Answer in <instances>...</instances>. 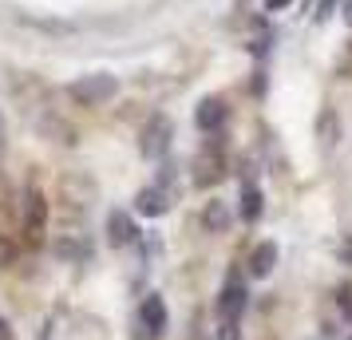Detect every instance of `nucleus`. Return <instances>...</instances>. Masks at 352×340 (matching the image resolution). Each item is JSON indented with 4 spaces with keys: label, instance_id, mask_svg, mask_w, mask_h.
<instances>
[{
    "label": "nucleus",
    "instance_id": "nucleus-1",
    "mask_svg": "<svg viewBox=\"0 0 352 340\" xmlns=\"http://www.w3.org/2000/svg\"><path fill=\"white\" fill-rule=\"evenodd\" d=\"M67 95L80 107H103V103H111L119 95V80L107 76V71H91V76H80V80L67 83Z\"/></svg>",
    "mask_w": 352,
    "mask_h": 340
},
{
    "label": "nucleus",
    "instance_id": "nucleus-2",
    "mask_svg": "<svg viewBox=\"0 0 352 340\" xmlns=\"http://www.w3.org/2000/svg\"><path fill=\"white\" fill-rule=\"evenodd\" d=\"M20 202H24V206H20V226H24V238H28L32 245H40V242H44V234H48V202H44V194H40L36 186H28Z\"/></svg>",
    "mask_w": 352,
    "mask_h": 340
},
{
    "label": "nucleus",
    "instance_id": "nucleus-3",
    "mask_svg": "<svg viewBox=\"0 0 352 340\" xmlns=\"http://www.w3.org/2000/svg\"><path fill=\"white\" fill-rule=\"evenodd\" d=\"M241 308H245V285H241L238 277H230L222 297H218V313H222V321H238Z\"/></svg>",
    "mask_w": 352,
    "mask_h": 340
},
{
    "label": "nucleus",
    "instance_id": "nucleus-4",
    "mask_svg": "<svg viewBox=\"0 0 352 340\" xmlns=\"http://www.w3.org/2000/svg\"><path fill=\"white\" fill-rule=\"evenodd\" d=\"M107 238H111V245H135L139 242V229H135V222L123 210H111L107 214Z\"/></svg>",
    "mask_w": 352,
    "mask_h": 340
},
{
    "label": "nucleus",
    "instance_id": "nucleus-5",
    "mask_svg": "<svg viewBox=\"0 0 352 340\" xmlns=\"http://www.w3.org/2000/svg\"><path fill=\"white\" fill-rule=\"evenodd\" d=\"M166 321H170V317H166V301H162L159 293H151V297L143 301V324H146V332H151V337H162V332H166Z\"/></svg>",
    "mask_w": 352,
    "mask_h": 340
},
{
    "label": "nucleus",
    "instance_id": "nucleus-6",
    "mask_svg": "<svg viewBox=\"0 0 352 340\" xmlns=\"http://www.w3.org/2000/svg\"><path fill=\"white\" fill-rule=\"evenodd\" d=\"M166 146H170V123L159 115V119L146 127V135H143V155L159 159V155H166Z\"/></svg>",
    "mask_w": 352,
    "mask_h": 340
},
{
    "label": "nucleus",
    "instance_id": "nucleus-7",
    "mask_svg": "<svg viewBox=\"0 0 352 340\" xmlns=\"http://www.w3.org/2000/svg\"><path fill=\"white\" fill-rule=\"evenodd\" d=\"M273 265H277V245H273V242H261L254 253H250V277L265 281V277L273 273Z\"/></svg>",
    "mask_w": 352,
    "mask_h": 340
},
{
    "label": "nucleus",
    "instance_id": "nucleus-8",
    "mask_svg": "<svg viewBox=\"0 0 352 340\" xmlns=\"http://www.w3.org/2000/svg\"><path fill=\"white\" fill-rule=\"evenodd\" d=\"M194 170H198L194 182H198V186H210L214 179H222V155H218V150H202V155L194 159Z\"/></svg>",
    "mask_w": 352,
    "mask_h": 340
},
{
    "label": "nucleus",
    "instance_id": "nucleus-9",
    "mask_svg": "<svg viewBox=\"0 0 352 340\" xmlns=\"http://www.w3.org/2000/svg\"><path fill=\"white\" fill-rule=\"evenodd\" d=\"M135 210L139 214H146V218H162V214L170 210V202H166V194L162 190H139V198H135Z\"/></svg>",
    "mask_w": 352,
    "mask_h": 340
},
{
    "label": "nucleus",
    "instance_id": "nucleus-10",
    "mask_svg": "<svg viewBox=\"0 0 352 340\" xmlns=\"http://www.w3.org/2000/svg\"><path fill=\"white\" fill-rule=\"evenodd\" d=\"M194 119H198V127H202V131H214V127H218V123L226 119L222 99H202V103H198V115H194Z\"/></svg>",
    "mask_w": 352,
    "mask_h": 340
},
{
    "label": "nucleus",
    "instance_id": "nucleus-11",
    "mask_svg": "<svg viewBox=\"0 0 352 340\" xmlns=\"http://www.w3.org/2000/svg\"><path fill=\"white\" fill-rule=\"evenodd\" d=\"M202 222H206V229L222 234V229H230V210H226L222 202H210L206 214H202Z\"/></svg>",
    "mask_w": 352,
    "mask_h": 340
},
{
    "label": "nucleus",
    "instance_id": "nucleus-12",
    "mask_svg": "<svg viewBox=\"0 0 352 340\" xmlns=\"http://www.w3.org/2000/svg\"><path fill=\"white\" fill-rule=\"evenodd\" d=\"M241 218H245V222H257V218H261V190H257V186H245V190H241Z\"/></svg>",
    "mask_w": 352,
    "mask_h": 340
},
{
    "label": "nucleus",
    "instance_id": "nucleus-13",
    "mask_svg": "<svg viewBox=\"0 0 352 340\" xmlns=\"http://www.w3.org/2000/svg\"><path fill=\"white\" fill-rule=\"evenodd\" d=\"M320 143H324V150H333L336 146V115L333 111L320 115Z\"/></svg>",
    "mask_w": 352,
    "mask_h": 340
},
{
    "label": "nucleus",
    "instance_id": "nucleus-14",
    "mask_svg": "<svg viewBox=\"0 0 352 340\" xmlns=\"http://www.w3.org/2000/svg\"><path fill=\"white\" fill-rule=\"evenodd\" d=\"M12 261H16V245H12V238L0 234V269H8Z\"/></svg>",
    "mask_w": 352,
    "mask_h": 340
},
{
    "label": "nucleus",
    "instance_id": "nucleus-15",
    "mask_svg": "<svg viewBox=\"0 0 352 340\" xmlns=\"http://www.w3.org/2000/svg\"><path fill=\"white\" fill-rule=\"evenodd\" d=\"M218 340H238V321H226L222 324V337Z\"/></svg>",
    "mask_w": 352,
    "mask_h": 340
},
{
    "label": "nucleus",
    "instance_id": "nucleus-16",
    "mask_svg": "<svg viewBox=\"0 0 352 340\" xmlns=\"http://www.w3.org/2000/svg\"><path fill=\"white\" fill-rule=\"evenodd\" d=\"M340 305H344V313L352 317V285H344V289H340Z\"/></svg>",
    "mask_w": 352,
    "mask_h": 340
},
{
    "label": "nucleus",
    "instance_id": "nucleus-17",
    "mask_svg": "<svg viewBox=\"0 0 352 340\" xmlns=\"http://www.w3.org/2000/svg\"><path fill=\"white\" fill-rule=\"evenodd\" d=\"M293 0H265V12H281V8H289Z\"/></svg>",
    "mask_w": 352,
    "mask_h": 340
},
{
    "label": "nucleus",
    "instance_id": "nucleus-18",
    "mask_svg": "<svg viewBox=\"0 0 352 340\" xmlns=\"http://www.w3.org/2000/svg\"><path fill=\"white\" fill-rule=\"evenodd\" d=\"M340 16H344V24L352 28V0H344V8H340Z\"/></svg>",
    "mask_w": 352,
    "mask_h": 340
},
{
    "label": "nucleus",
    "instance_id": "nucleus-19",
    "mask_svg": "<svg viewBox=\"0 0 352 340\" xmlns=\"http://www.w3.org/2000/svg\"><path fill=\"white\" fill-rule=\"evenodd\" d=\"M0 340H12V328H8V321H0Z\"/></svg>",
    "mask_w": 352,
    "mask_h": 340
},
{
    "label": "nucleus",
    "instance_id": "nucleus-20",
    "mask_svg": "<svg viewBox=\"0 0 352 340\" xmlns=\"http://www.w3.org/2000/svg\"><path fill=\"white\" fill-rule=\"evenodd\" d=\"M333 4H336V0H324V4H320V16H329V12H333Z\"/></svg>",
    "mask_w": 352,
    "mask_h": 340
},
{
    "label": "nucleus",
    "instance_id": "nucleus-21",
    "mask_svg": "<svg viewBox=\"0 0 352 340\" xmlns=\"http://www.w3.org/2000/svg\"><path fill=\"white\" fill-rule=\"evenodd\" d=\"M340 67H344V76H349V80H352V56H349V60H344V64H340Z\"/></svg>",
    "mask_w": 352,
    "mask_h": 340
}]
</instances>
